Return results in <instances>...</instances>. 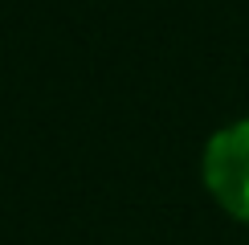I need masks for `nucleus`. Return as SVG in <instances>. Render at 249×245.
Listing matches in <instances>:
<instances>
[{"label":"nucleus","mask_w":249,"mask_h":245,"mask_svg":"<svg viewBox=\"0 0 249 245\" xmlns=\"http://www.w3.org/2000/svg\"><path fill=\"white\" fill-rule=\"evenodd\" d=\"M204 188L233 221L249 225V119L221 127L204 147Z\"/></svg>","instance_id":"f257e3e1"}]
</instances>
